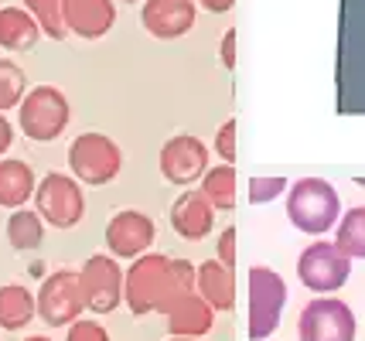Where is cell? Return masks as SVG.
Here are the masks:
<instances>
[{"instance_id":"1","label":"cell","mask_w":365,"mask_h":341,"mask_svg":"<svg viewBox=\"0 0 365 341\" xmlns=\"http://www.w3.org/2000/svg\"><path fill=\"white\" fill-rule=\"evenodd\" d=\"M195 293V266L160 253H143L123 273V300L130 314H168L181 297Z\"/></svg>"},{"instance_id":"2","label":"cell","mask_w":365,"mask_h":341,"mask_svg":"<svg viewBox=\"0 0 365 341\" xmlns=\"http://www.w3.org/2000/svg\"><path fill=\"white\" fill-rule=\"evenodd\" d=\"M338 215H341V198H338L331 181L301 178L290 184L287 219L294 222V229H301L307 236H324L328 229L338 226Z\"/></svg>"},{"instance_id":"3","label":"cell","mask_w":365,"mask_h":341,"mask_svg":"<svg viewBox=\"0 0 365 341\" xmlns=\"http://www.w3.org/2000/svg\"><path fill=\"white\" fill-rule=\"evenodd\" d=\"M72 120V106L58 85H34L24 93L21 106H17V123L21 133L34 140V144H51L58 140Z\"/></svg>"},{"instance_id":"4","label":"cell","mask_w":365,"mask_h":341,"mask_svg":"<svg viewBox=\"0 0 365 341\" xmlns=\"http://www.w3.org/2000/svg\"><path fill=\"white\" fill-rule=\"evenodd\" d=\"M123 167V150L120 144L106 137V133H79L72 144H68V171L79 184H89V188H103L116 181Z\"/></svg>"},{"instance_id":"5","label":"cell","mask_w":365,"mask_h":341,"mask_svg":"<svg viewBox=\"0 0 365 341\" xmlns=\"http://www.w3.org/2000/svg\"><path fill=\"white\" fill-rule=\"evenodd\" d=\"M250 341H267L277 335L287 304L284 276L270 266H250Z\"/></svg>"},{"instance_id":"6","label":"cell","mask_w":365,"mask_h":341,"mask_svg":"<svg viewBox=\"0 0 365 341\" xmlns=\"http://www.w3.org/2000/svg\"><path fill=\"white\" fill-rule=\"evenodd\" d=\"M34 211L45 219L48 226H55V229L79 226L82 215H86L82 184L72 178V174L51 171V174L41 178L38 181V188H34Z\"/></svg>"},{"instance_id":"7","label":"cell","mask_w":365,"mask_h":341,"mask_svg":"<svg viewBox=\"0 0 365 341\" xmlns=\"http://www.w3.org/2000/svg\"><path fill=\"white\" fill-rule=\"evenodd\" d=\"M301 341H355V314L338 297H314L297 318Z\"/></svg>"},{"instance_id":"8","label":"cell","mask_w":365,"mask_h":341,"mask_svg":"<svg viewBox=\"0 0 365 341\" xmlns=\"http://www.w3.org/2000/svg\"><path fill=\"white\" fill-rule=\"evenodd\" d=\"M349 273H351V260L334 243H324V239L311 243L301 253V260H297L301 283L307 290L321 293V297L341 290V287L349 283Z\"/></svg>"},{"instance_id":"9","label":"cell","mask_w":365,"mask_h":341,"mask_svg":"<svg viewBox=\"0 0 365 341\" xmlns=\"http://www.w3.org/2000/svg\"><path fill=\"white\" fill-rule=\"evenodd\" d=\"M79 283H82V304L93 314H113L123 300V270L116 256L106 253H96L86 260V266L79 270Z\"/></svg>"},{"instance_id":"10","label":"cell","mask_w":365,"mask_h":341,"mask_svg":"<svg viewBox=\"0 0 365 341\" xmlns=\"http://www.w3.org/2000/svg\"><path fill=\"white\" fill-rule=\"evenodd\" d=\"M34 304H38V318L51 327H68L72 321H79V314L86 310L79 273L55 270L41 283V290L34 293Z\"/></svg>"},{"instance_id":"11","label":"cell","mask_w":365,"mask_h":341,"mask_svg":"<svg viewBox=\"0 0 365 341\" xmlns=\"http://www.w3.org/2000/svg\"><path fill=\"white\" fill-rule=\"evenodd\" d=\"M208 167V144L191 133H178L160 147V174L178 188H191L195 181H202Z\"/></svg>"},{"instance_id":"12","label":"cell","mask_w":365,"mask_h":341,"mask_svg":"<svg viewBox=\"0 0 365 341\" xmlns=\"http://www.w3.org/2000/svg\"><path fill=\"white\" fill-rule=\"evenodd\" d=\"M154 236H158V229H154L150 215H143L137 209H123L116 211L110 219V226H106V249L113 256L137 260L154 246Z\"/></svg>"},{"instance_id":"13","label":"cell","mask_w":365,"mask_h":341,"mask_svg":"<svg viewBox=\"0 0 365 341\" xmlns=\"http://www.w3.org/2000/svg\"><path fill=\"white\" fill-rule=\"evenodd\" d=\"M195 17H198L195 0H143L140 7V24L158 41H175L188 34L195 28Z\"/></svg>"},{"instance_id":"14","label":"cell","mask_w":365,"mask_h":341,"mask_svg":"<svg viewBox=\"0 0 365 341\" xmlns=\"http://www.w3.org/2000/svg\"><path fill=\"white\" fill-rule=\"evenodd\" d=\"M171 226L181 239H188V243H202L212 236V229H215V209L208 205L202 192H185V195L175 198V205H171Z\"/></svg>"},{"instance_id":"15","label":"cell","mask_w":365,"mask_h":341,"mask_svg":"<svg viewBox=\"0 0 365 341\" xmlns=\"http://www.w3.org/2000/svg\"><path fill=\"white\" fill-rule=\"evenodd\" d=\"M116 24V4L113 0H68L65 4V28L86 41H96Z\"/></svg>"},{"instance_id":"16","label":"cell","mask_w":365,"mask_h":341,"mask_svg":"<svg viewBox=\"0 0 365 341\" xmlns=\"http://www.w3.org/2000/svg\"><path fill=\"white\" fill-rule=\"evenodd\" d=\"M195 290L212 310L236 308V273L225 270L219 260H205L202 266H195Z\"/></svg>"},{"instance_id":"17","label":"cell","mask_w":365,"mask_h":341,"mask_svg":"<svg viewBox=\"0 0 365 341\" xmlns=\"http://www.w3.org/2000/svg\"><path fill=\"white\" fill-rule=\"evenodd\" d=\"M215 325V310L198 297V290L181 297L175 308L168 310V335L171 338H202Z\"/></svg>"},{"instance_id":"18","label":"cell","mask_w":365,"mask_h":341,"mask_svg":"<svg viewBox=\"0 0 365 341\" xmlns=\"http://www.w3.org/2000/svg\"><path fill=\"white\" fill-rule=\"evenodd\" d=\"M34 188H38V178L31 164L17 157H0V205L4 209H24V201L34 198Z\"/></svg>"},{"instance_id":"19","label":"cell","mask_w":365,"mask_h":341,"mask_svg":"<svg viewBox=\"0 0 365 341\" xmlns=\"http://www.w3.org/2000/svg\"><path fill=\"white\" fill-rule=\"evenodd\" d=\"M41 38V28L24 7H0V48L31 51Z\"/></svg>"},{"instance_id":"20","label":"cell","mask_w":365,"mask_h":341,"mask_svg":"<svg viewBox=\"0 0 365 341\" xmlns=\"http://www.w3.org/2000/svg\"><path fill=\"white\" fill-rule=\"evenodd\" d=\"M198 192L205 198L208 205L215 211H229L236 209V198H239V174L232 164H215L208 167L202 181H198Z\"/></svg>"},{"instance_id":"21","label":"cell","mask_w":365,"mask_h":341,"mask_svg":"<svg viewBox=\"0 0 365 341\" xmlns=\"http://www.w3.org/2000/svg\"><path fill=\"white\" fill-rule=\"evenodd\" d=\"M34 314H38V304H34V293L24 283H4L0 287V327L4 331L28 327Z\"/></svg>"},{"instance_id":"22","label":"cell","mask_w":365,"mask_h":341,"mask_svg":"<svg viewBox=\"0 0 365 341\" xmlns=\"http://www.w3.org/2000/svg\"><path fill=\"white\" fill-rule=\"evenodd\" d=\"M7 243L17 253H31L45 243V219L31 209H14L7 219Z\"/></svg>"},{"instance_id":"23","label":"cell","mask_w":365,"mask_h":341,"mask_svg":"<svg viewBox=\"0 0 365 341\" xmlns=\"http://www.w3.org/2000/svg\"><path fill=\"white\" fill-rule=\"evenodd\" d=\"M334 246L349 256V260H365V205L345 211L334 229Z\"/></svg>"},{"instance_id":"24","label":"cell","mask_w":365,"mask_h":341,"mask_svg":"<svg viewBox=\"0 0 365 341\" xmlns=\"http://www.w3.org/2000/svg\"><path fill=\"white\" fill-rule=\"evenodd\" d=\"M65 4H68V0H24V11L38 21L41 34L62 41V38H68V28H65Z\"/></svg>"},{"instance_id":"25","label":"cell","mask_w":365,"mask_h":341,"mask_svg":"<svg viewBox=\"0 0 365 341\" xmlns=\"http://www.w3.org/2000/svg\"><path fill=\"white\" fill-rule=\"evenodd\" d=\"M24 93H28V75H24V68L17 65V62L0 58V113L17 110L21 99H24Z\"/></svg>"},{"instance_id":"26","label":"cell","mask_w":365,"mask_h":341,"mask_svg":"<svg viewBox=\"0 0 365 341\" xmlns=\"http://www.w3.org/2000/svg\"><path fill=\"white\" fill-rule=\"evenodd\" d=\"M287 192L284 178H250V201L253 205H267L273 198H280Z\"/></svg>"},{"instance_id":"27","label":"cell","mask_w":365,"mask_h":341,"mask_svg":"<svg viewBox=\"0 0 365 341\" xmlns=\"http://www.w3.org/2000/svg\"><path fill=\"white\" fill-rule=\"evenodd\" d=\"M236 130H239L236 120H225L222 127H219V133H215V154L222 157V164H236V157H239Z\"/></svg>"},{"instance_id":"28","label":"cell","mask_w":365,"mask_h":341,"mask_svg":"<svg viewBox=\"0 0 365 341\" xmlns=\"http://www.w3.org/2000/svg\"><path fill=\"white\" fill-rule=\"evenodd\" d=\"M65 341H110V335H106V327L96 325V321H72L68 325V335H65Z\"/></svg>"},{"instance_id":"29","label":"cell","mask_w":365,"mask_h":341,"mask_svg":"<svg viewBox=\"0 0 365 341\" xmlns=\"http://www.w3.org/2000/svg\"><path fill=\"white\" fill-rule=\"evenodd\" d=\"M215 249H219V256H215V260L222 263L225 270H236V229L232 226L222 229V236H219Z\"/></svg>"},{"instance_id":"30","label":"cell","mask_w":365,"mask_h":341,"mask_svg":"<svg viewBox=\"0 0 365 341\" xmlns=\"http://www.w3.org/2000/svg\"><path fill=\"white\" fill-rule=\"evenodd\" d=\"M219 55H222V65L225 68H236V28H229V31L222 34Z\"/></svg>"},{"instance_id":"31","label":"cell","mask_w":365,"mask_h":341,"mask_svg":"<svg viewBox=\"0 0 365 341\" xmlns=\"http://www.w3.org/2000/svg\"><path fill=\"white\" fill-rule=\"evenodd\" d=\"M11 144H14V127H11V120L0 113V157L11 150Z\"/></svg>"},{"instance_id":"32","label":"cell","mask_w":365,"mask_h":341,"mask_svg":"<svg viewBox=\"0 0 365 341\" xmlns=\"http://www.w3.org/2000/svg\"><path fill=\"white\" fill-rule=\"evenodd\" d=\"M232 4H236V0H198V7H205V11H212V14L232 11Z\"/></svg>"},{"instance_id":"33","label":"cell","mask_w":365,"mask_h":341,"mask_svg":"<svg viewBox=\"0 0 365 341\" xmlns=\"http://www.w3.org/2000/svg\"><path fill=\"white\" fill-rule=\"evenodd\" d=\"M24 341H51V338H38V335H34V338H24Z\"/></svg>"},{"instance_id":"34","label":"cell","mask_w":365,"mask_h":341,"mask_svg":"<svg viewBox=\"0 0 365 341\" xmlns=\"http://www.w3.org/2000/svg\"><path fill=\"white\" fill-rule=\"evenodd\" d=\"M171 341H202V338H171Z\"/></svg>"},{"instance_id":"35","label":"cell","mask_w":365,"mask_h":341,"mask_svg":"<svg viewBox=\"0 0 365 341\" xmlns=\"http://www.w3.org/2000/svg\"><path fill=\"white\" fill-rule=\"evenodd\" d=\"M123 4H143V0H123Z\"/></svg>"}]
</instances>
